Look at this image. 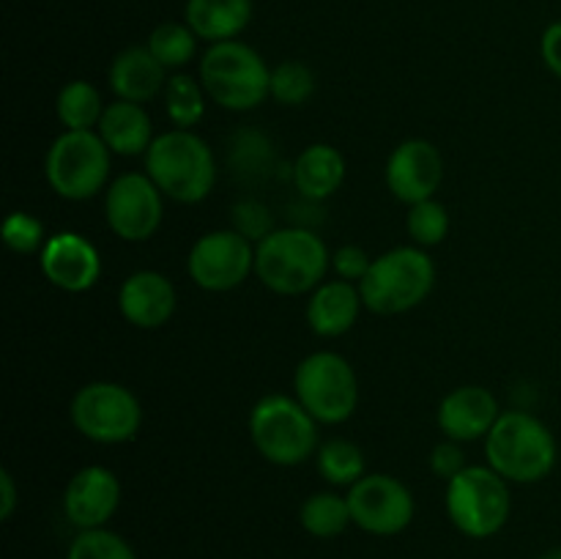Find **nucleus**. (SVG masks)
I'll return each instance as SVG.
<instances>
[{"label": "nucleus", "instance_id": "1", "mask_svg": "<svg viewBox=\"0 0 561 559\" xmlns=\"http://www.w3.org/2000/svg\"><path fill=\"white\" fill-rule=\"evenodd\" d=\"M329 263L327 244L310 228H274L255 244V274L274 294H312L327 280Z\"/></svg>", "mask_w": 561, "mask_h": 559}, {"label": "nucleus", "instance_id": "2", "mask_svg": "<svg viewBox=\"0 0 561 559\" xmlns=\"http://www.w3.org/2000/svg\"><path fill=\"white\" fill-rule=\"evenodd\" d=\"M146 173L175 203H201L217 184L211 146L192 129L162 132L146 151Z\"/></svg>", "mask_w": 561, "mask_h": 559}, {"label": "nucleus", "instance_id": "3", "mask_svg": "<svg viewBox=\"0 0 561 559\" xmlns=\"http://www.w3.org/2000/svg\"><path fill=\"white\" fill-rule=\"evenodd\" d=\"M488 466L507 482H540L559 460L551 427L529 411H502L485 436Z\"/></svg>", "mask_w": 561, "mask_h": 559}, {"label": "nucleus", "instance_id": "4", "mask_svg": "<svg viewBox=\"0 0 561 559\" xmlns=\"http://www.w3.org/2000/svg\"><path fill=\"white\" fill-rule=\"evenodd\" d=\"M436 285V263L422 247H394L373 258L367 277L359 283L362 301L376 316H400L431 296Z\"/></svg>", "mask_w": 561, "mask_h": 559}, {"label": "nucleus", "instance_id": "5", "mask_svg": "<svg viewBox=\"0 0 561 559\" xmlns=\"http://www.w3.org/2000/svg\"><path fill=\"white\" fill-rule=\"evenodd\" d=\"M201 82L208 99L219 107L244 113L255 110L268 96L272 69L250 44L230 38V42L208 44L201 58Z\"/></svg>", "mask_w": 561, "mask_h": 559}, {"label": "nucleus", "instance_id": "6", "mask_svg": "<svg viewBox=\"0 0 561 559\" xmlns=\"http://www.w3.org/2000/svg\"><path fill=\"white\" fill-rule=\"evenodd\" d=\"M250 438L274 466H299L316 453L318 420L288 395H266L250 411Z\"/></svg>", "mask_w": 561, "mask_h": 559}, {"label": "nucleus", "instance_id": "7", "mask_svg": "<svg viewBox=\"0 0 561 559\" xmlns=\"http://www.w3.org/2000/svg\"><path fill=\"white\" fill-rule=\"evenodd\" d=\"M110 157L113 151L99 137V132L64 129L49 142L47 157H44V175L58 197L88 201L107 186Z\"/></svg>", "mask_w": 561, "mask_h": 559}, {"label": "nucleus", "instance_id": "8", "mask_svg": "<svg viewBox=\"0 0 561 559\" xmlns=\"http://www.w3.org/2000/svg\"><path fill=\"white\" fill-rule=\"evenodd\" d=\"M296 400L323 425L351 420L359 403V381L345 356L316 351L305 356L294 373Z\"/></svg>", "mask_w": 561, "mask_h": 559}, {"label": "nucleus", "instance_id": "9", "mask_svg": "<svg viewBox=\"0 0 561 559\" xmlns=\"http://www.w3.org/2000/svg\"><path fill=\"white\" fill-rule=\"evenodd\" d=\"M510 486L491 466H466L447 482V515L469 537H493L510 518Z\"/></svg>", "mask_w": 561, "mask_h": 559}, {"label": "nucleus", "instance_id": "10", "mask_svg": "<svg viewBox=\"0 0 561 559\" xmlns=\"http://www.w3.org/2000/svg\"><path fill=\"white\" fill-rule=\"evenodd\" d=\"M71 425L96 444H124L142 425V406L129 387L115 381H91L71 398Z\"/></svg>", "mask_w": 561, "mask_h": 559}, {"label": "nucleus", "instance_id": "11", "mask_svg": "<svg viewBox=\"0 0 561 559\" xmlns=\"http://www.w3.org/2000/svg\"><path fill=\"white\" fill-rule=\"evenodd\" d=\"M186 272L203 290H233L255 272V244L233 228L208 230L192 244Z\"/></svg>", "mask_w": 561, "mask_h": 559}, {"label": "nucleus", "instance_id": "12", "mask_svg": "<svg viewBox=\"0 0 561 559\" xmlns=\"http://www.w3.org/2000/svg\"><path fill=\"white\" fill-rule=\"evenodd\" d=\"M162 190L148 173H124L110 181L104 195V217L110 230L124 241H148L164 217Z\"/></svg>", "mask_w": 561, "mask_h": 559}, {"label": "nucleus", "instance_id": "13", "mask_svg": "<svg viewBox=\"0 0 561 559\" xmlns=\"http://www.w3.org/2000/svg\"><path fill=\"white\" fill-rule=\"evenodd\" d=\"M345 499L354 524L370 535H398L414 521V497L392 475H365Z\"/></svg>", "mask_w": 561, "mask_h": 559}, {"label": "nucleus", "instance_id": "14", "mask_svg": "<svg viewBox=\"0 0 561 559\" xmlns=\"http://www.w3.org/2000/svg\"><path fill=\"white\" fill-rule=\"evenodd\" d=\"M383 175L389 192L405 206L431 201L444 181L442 151L425 137H411L389 153Z\"/></svg>", "mask_w": 561, "mask_h": 559}, {"label": "nucleus", "instance_id": "15", "mask_svg": "<svg viewBox=\"0 0 561 559\" xmlns=\"http://www.w3.org/2000/svg\"><path fill=\"white\" fill-rule=\"evenodd\" d=\"M38 266L55 288L66 290V294H82L96 285L99 274H102V258L85 236L75 233V230H60V233L49 236L47 244L42 247Z\"/></svg>", "mask_w": 561, "mask_h": 559}, {"label": "nucleus", "instance_id": "16", "mask_svg": "<svg viewBox=\"0 0 561 559\" xmlns=\"http://www.w3.org/2000/svg\"><path fill=\"white\" fill-rule=\"evenodd\" d=\"M121 504V482L107 466H82L64 493L66 518L77 529H99L113 518Z\"/></svg>", "mask_w": 561, "mask_h": 559}, {"label": "nucleus", "instance_id": "17", "mask_svg": "<svg viewBox=\"0 0 561 559\" xmlns=\"http://www.w3.org/2000/svg\"><path fill=\"white\" fill-rule=\"evenodd\" d=\"M499 417H502V409H499L496 395L480 384H466V387L447 392L436 411L444 436L460 444L485 438Z\"/></svg>", "mask_w": 561, "mask_h": 559}, {"label": "nucleus", "instance_id": "18", "mask_svg": "<svg viewBox=\"0 0 561 559\" xmlns=\"http://www.w3.org/2000/svg\"><path fill=\"white\" fill-rule=\"evenodd\" d=\"M179 294L162 272L142 269L121 283L118 310L137 329H159L175 316Z\"/></svg>", "mask_w": 561, "mask_h": 559}, {"label": "nucleus", "instance_id": "19", "mask_svg": "<svg viewBox=\"0 0 561 559\" xmlns=\"http://www.w3.org/2000/svg\"><path fill=\"white\" fill-rule=\"evenodd\" d=\"M365 307L359 285L348 280H323L307 301V323L318 338H340L348 332Z\"/></svg>", "mask_w": 561, "mask_h": 559}, {"label": "nucleus", "instance_id": "20", "mask_svg": "<svg viewBox=\"0 0 561 559\" xmlns=\"http://www.w3.org/2000/svg\"><path fill=\"white\" fill-rule=\"evenodd\" d=\"M110 88L124 102L146 104L168 85V69L148 47H126L113 58L107 71Z\"/></svg>", "mask_w": 561, "mask_h": 559}, {"label": "nucleus", "instance_id": "21", "mask_svg": "<svg viewBox=\"0 0 561 559\" xmlns=\"http://www.w3.org/2000/svg\"><path fill=\"white\" fill-rule=\"evenodd\" d=\"M99 137L107 142V148L121 157H137L146 153L153 142V124L146 107L137 102H124L115 99L102 113V121L96 126Z\"/></svg>", "mask_w": 561, "mask_h": 559}, {"label": "nucleus", "instance_id": "22", "mask_svg": "<svg viewBox=\"0 0 561 559\" xmlns=\"http://www.w3.org/2000/svg\"><path fill=\"white\" fill-rule=\"evenodd\" d=\"M294 186L307 201H327L343 186L345 181V159L329 142H312L296 157L294 168Z\"/></svg>", "mask_w": 561, "mask_h": 559}, {"label": "nucleus", "instance_id": "23", "mask_svg": "<svg viewBox=\"0 0 561 559\" xmlns=\"http://www.w3.org/2000/svg\"><path fill=\"white\" fill-rule=\"evenodd\" d=\"M252 20V0H186L184 22L208 44L241 36Z\"/></svg>", "mask_w": 561, "mask_h": 559}, {"label": "nucleus", "instance_id": "24", "mask_svg": "<svg viewBox=\"0 0 561 559\" xmlns=\"http://www.w3.org/2000/svg\"><path fill=\"white\" fill-rule=\"evenodd\" d=\"M104 107L107 104L102 102V93L85 80L66 82L55 99V115L64 129L71 132H91L93 126H99Z\"/></svg>", "mask_w": 561, "mask_h": 559}, {"label": "nucleus", "instance_id": "25", "mask_svg": "<svg viewBox=\"0 0 561 559\" xmlns=\"http://www.w3.org/2000/svg\"><path fill=\"white\" fill-rule=\"evenodd\" d=\"M316 464L323 480L332 486L351 488L367 475L365 453L359 444L348 442V438H329L327 444H321L316 453Z\"/></svg>", "mask_w": 561, "mask_h": 559}, {"label": "nucleus", "instance_id": "26", "mask_svg": "<svg viewBox=\"0 0 561 559\" xmlns=\"http://www.w3.org/2000/svg\"><path fill=\"white\" fill-rule=\"evenodd\" d=\"M299 521L312 537H337L343 535L345 526L354 518H351L348 499L332 491H321L312 493V497L301 504Z\"/></svg>", "mask_w": 561, "mask_h": 559}, {"label": "nucleus", "instance_id": "27", "mask_svg": "<svg viewBox=\"0 0 561 559\" xmlns=\"http://www.w3.org/2000/svg\"><path fill=\"white\" fill-rule=\"evenodd\" d=\"M206 88L201 80L192 75L175 71L164 85V107H168V118L173 121L175 129H190L206 113Z\"/></svg>", "mask_w": 561, "mask_h": 559}, {"label": "nucleus", "instance_id": "28", "mask_svg": "<svg viewBox=\"0 0 561 559\" xmlns=\"http://www.w3.org/2000/svg\"><path fill=\"white\" fill-rule=\"evenodd\" d=\"M197 33L192 31L186 22H162L159 27H153L151 36H148L146 47L151 49L153 58L164 66V69H184L186 64H192L197 55Z\"/></svg>", "mask_w": 561, "mask_h": 559}, {"label": "nucleus", "instance_id": "29", "mask_svg": "<svg viewBox=\"0 0 561 559\" xmlns=\"http://www.w3.org/2000/svg\"><path fill=\"white\" fill-rule=\"evenodd\" d=\"M312 93H316V75H312L310 66L299 64V60H283L272 69L268 96L274 102L285 104V107H299Z\"/></svg>", "mask_w": 561, "mask_h": 559}, {"label": "nucleus", "instance_id": "30", "mask_svg": "<svg viewBox=\"0 0 561 559\" xmlns=\"http://www.w3.org/2000/svg\"><path fill=\"white\" fill-rule=\"evenodd\" d=\"M405 230H409L411 241L416 247H436L447 239L449 233V212L444 203H438L436 197L431 201H422L409 206V217H405Z\"/></svg>", "mask_w": 561, "mask_h": 559}, {"label": "nucleus", "instance_id": "31", "mask_svg": "<svg viewBox=\"0 0 561 559\" xmlns=\"http://www.w3.org/2000/svg\"><path fill=\"white\" fill-rule=\"evenodd\" d=\"M66 559H137L129 543L115 532H107L104 526L99 529H82L69 546Z\"/></svg>", "mask_w": 561, "mask_h": 559}, {"label": "nucleus", "instance_id": "32", "mask_svg": "<svg viewBox=\"0 0 561 559\" xmlns=\"http://www.w3.org/2000/svg\"><path fill=\"white\" fill-rule=\"evenodd\" d=\"M47 228L38 217L25 212H11L3 223V241L11 252L16 255H33V252H42V247L47 244Z\"/></svg>", "mask_w": 561, "mask_h": 559}, {"label": "nucleus", "instance_id": "33", "mask_svg": "<svg viewBox=\"0 0 561 559\" xmlns=\"http://www.w3.org/2000/svg\"><path fill=\"white\" fill-rule=\"evenodd\" d=\"M233 230H239L241 236H247V239L255 244V241L266 239L274 230L272 212H268V206H263L261 201H252V197L239 201L233 206Z\"/></svg>", "mask_w": 561, "mask_h": 559}, {"label": "nucleus", "instance_id": "34", "mask_svg": "<svg viewBox=\"0 0 561 559\" xmlns=\"http://www.w3.org/2000/svg\"><path fill=\"white\" fill-rule=\"evenodd\" d=\"M373 266V258L359 244H345L332 252V269L340 280L359 285Z\"/></svg>", "mask_w": 561, "mask_h": 559}, {"label": "nucleus", "instance_id": "35", "mask_svg": "<svg viewBox=\"0 0 561 559\" xmlns=\"http://www.w3.org/2000/svg\"><path fill=\"white\" fill-rule=\"evenodd\" d=\"M466 469V453L463 447H460V442H453V438H447V442L436 444L431 453V471L436 477H444V480H453L455 475H460V471Z\"/></svg>", "mask_w": 561, "mask_h": 559}, {"label": "nucleus", "instance_id": "36", "mask_svg": "<svg viewBox=\"0 0 561 559\" xmlns=\"http://www.w3.org/2000/svg\"><path fill=\"white\" fill-rule=\"evenodd\" d=\"M540 55H542V64L548 66V71L557 75L561 80V20L551 22V25L542 31Z\"/></svg>", "mask_w": 561, "mask_h": 559}, {"label": "nucleus", "instance_id": "37", "mask_svg": "<svg viewBox=\"0 0 561 559\" xmlns=\"http://www.w3.org/2000/svg\"><path fill=\"white\" fill-rule=\"evenodd\" d=\"M16 510V486L9 469H0V518L9 521Z\"/></svg>", "mask_w": 561, "mask_h": 559}, {"label": "nucleus", "instance_id": "38", "mask_svg": "<svg viewBox=\"0 0 561 559\" xmlns=\"http://www.w3.org/2000/svg\"><path fill=\"white\" fill-rule=\"evenodd\" d=\"M540 559H561V548H551V551L542 554Z\"/></svg>", "mask_w": 561, "mask_h": 559}]
</instances>
